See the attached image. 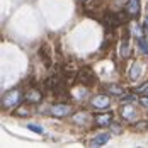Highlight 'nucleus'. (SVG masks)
<instances>
[{
    "mask_svg": "<svg viewBox=\"0 0 148 148\" xmlns=\"http://www.w3.org/2000/svg\"><path fill=\"white\" fill-rule=\"evenodd\" d=\"M136 92H143V94H148V84H145V85H141L140 89L136 90Z\"/></svg>",
    "mask_w": 148,
    "mask_h": 148,
    "instance_id": "f3484780",
    "label": "nucleus"
},
{
    "mask_svg": "<svg viewBox=\"0 0 148 148\" xmlns=\"http://www.w3.org/2000/svg\"><path fill=\"white\" fill-rule=\"evenodd\" d=\"M26 97H24V94L21 92V90H17V89H14V90H9L3 97H2V106H5V107H19V104L22 102Z\"/></svg>",
    "mask_w": 148,
    "mask_h": 148,
    "instance_id": "f257e3e1",
    "label": "nucleus"
},
{
    "mask_svg": "<svg viewBox=\"0 0 148 148\" xmlns=\"http://www.w3.org/2000/svg\"><path fill=\"white\" fill-rule=\"evenodd\" d=\"M26 101H29L31 104H39L41 102V99H43V94L39 92L38 89H29L26 92Z\"/></svg>",
    "mask_w": 148,
    "mask_h": 148,
    "instance_id": "6e6552de",
    "label": "nucleus"
},
{
    "mask_svg": "<svg viewBox=\"0 0 148 148\" xmlns=\"http://www.w3.org/2000/svg\"><path fill=\"white\" fill-rule=\"evenodd\" d=\"M140 102L143 104V106H147V107H148V97H147V95H143V97H140Z\"/></svg>",
    "mask_w": 148,
    "mask_h": 148,
    "instance_id": "6ab92c4d",
    "label": "nucleus"
},
{
    "mask_svg": "<svg viewBox=\"0 0 148 148\" xmlns=\"http://www.w3.org/2000/svg\"><path fill=\"white\" fill-rule=\"evenodd\" d=\"M27 128H29L31 131L38 133V134H41V133H43V128H41V126H38V124H27Z\"/></svg>",
    "mask_w": 148,
    "mask_h": 148,
    "instance_id": "2eb2a0df",
    "label": "nucleus"
},
{
    "mask_svg": "<svg viewBox=\"0 0 148 148\" xmlns=\"http://www.w3.org/2000/svg\"><path fill=\"white\" fill-rule=\"evenodd\" d=\"M119 55H121L123 58H128V56H130V45H128V38H126V39H123L121 48H119Z\"/></svg>",
    "mask_w": 148,
    "mask_h": 148,
    "instance_id": "ddd939ff",
    "label": "nucleus"
},
{
    "mask_svg": "<svg viewBox=\"0 0 148 148\" xmlns=\"http://www.w3.org/2000/svg\"><path fill=\"white\" fill-rule=\"evenodd\" d=\"M147 24H148V15H147Z\"/></svg>",
    "mask_w": 148,
    "mask_h": 148,
    "instance_id": "412c9836",
    "label": "nucleus"
},
{
    "mask_svg": "<svg viewBox=\"0 0 148 148\" xmlns=\"http://www.w3.org/2000/svg\"><path fill=\"white\" fill-rule=\"evenodd\" d=\"M134 97L133 95H121V101H128V102H131Z\"/></svg>",
    "mask_w": 148,
    "mask_h": 148,
    "instance_id": "a211bd4d",
    "label": "nucleus"
},
{
    "mask_svg": "<svg viewBox=\"0 0 148 148\" xmlns=\"http://www.w3.org/2000/svg\"><path fill=\"white\" fill-rule=\"evenodd\" d=\"M140 9H141V0H128V3H126V12L131 15V17L140 14Z\"/></svg>",
    "mask_w": 148,
    "mask_h": 148,
    "instance_id": "0eeeda50",
    "label": "nucleus"
},
{
    "mask_svg": "<svg viewBox=\"0 0 148 148\" xmlns=\"http://www.w3.org/2000/svg\"><path fill=\"white\" fill-rule=\"evenodd\" d=\"M70 112H72V106H68V104H55V106H51V109H49V114L55 116V118L68 116Z\"/></svg>",
    "mask_w": 148,
    "mask_h": 148,
    "instance_id": "7ed1b4c3",
    "label": "nucleus"
},
{
    "mask_svg": "<svg viewBox=\"0 0 148 148\" xmlns=\"http://www.w3.org/2000/svg\"><path fill=\"white\" fill-rule=\"evenodd\" d=\"M111 119H112L111 114H101L95 121H97V124H99V126H109V124H112V121H111Z\"/></svg>",
    "mask_w": 148,
    "mask_h": 148,
    "instance_id": "f8f14e48",
    "label": "nucleus"
},
{
    "mask_svg": "<svg viewBox=\"0 0 148 148\" xmlns=\"http://www.w3.org/2000/svg\"><path fill=\"white\" fill-rule=\"evenodd\" d=\"M130 78L131 80H138L140 78V75H141V63L140 61H134L133 65H131V68H130Z\"/></svg>",
    "mask_w": 148,
    "mask_h": 148,
    "instance_id": "9b49d317",
    "label": "nucleus"
},
{
    "mask_svg": "<svg viewBox=\"0 0 148 148\" xmlns=\"http://www.w3.org/2000/svg\"><path fill=\"white\" fill-rule=\"evenodd\" d=\"M121 116L123 119H128V121H136L138 119V112H136V107L131 106V104H126V106H123L121 107Z\"/></svg>",
    "mask_w": 148,
    "mask_h": 148,
    "instance_id": "39448f33",
    "label": "nucleus"
},
{
    "mask_svg": "<svg viewBox=\"0 0 148 148\" xmlns=\"http://www.w3.org/2000/svg\"><path fill=\"white\" fill-rule=\"evenodd\" d=\"M90 106L95 107V109H107V107L111 106V99H109V95H106V94H99V95L92 97Z\"/></svg>",
    "mask_w": 148,
    "mask_h": 148,
    "instance_id": "20e7f679",
    "label": "nucleus"
},
{
    "mask_svg": "<svg viewBox=\"0 0 148 148\" xmlns=\"http://www.w3.org/2000/svg\"><path fill=\"white\" fill-rule=\"evenodd\" d=\"M148 128V123H136L134 124V130H147Z\"/></svg>",
    "mask_w": 148,
    "mask_h": 148,
    "instance_id": "dca6fc26",
    "label": "nucleus"
},
{
    "mask_svg": "<svg viewBox=\"0 0 148 148\" xmlns=\"http://www.w3.org/2000/svg\"><path fill=\"white\" fill-rule=\"evenodd\" d=\"M89 119H90V114L89 112H77V114H73L72 116V121H73L75 124H80V126H84V124H87L89 123Z\"/></svg>",
    "mask_w": 148,
    "mask_h": 148,
    "instance_id": "9d476101",
    "label": "nucleus"
},
{
    "mask_svg": "<svg viewBox=\"0 0 148 148\" xmlns=\"http://www.w3.org/2000/svg\"><path fill=\"white\" fill-rule=\"evenodd\" d=\"M143 34H145V38H147V41H148V29L143 31Z\"/></svg>",
    "mask_w": 148,
    "mask_h": 148,
    "instance_id": "aec40b11",
    "label": "nucleus"
},
{
    "mask_svg": "<svg viewBox=\"0 0 148 148\" xmlns=\"http://www.w3.org/2000/svg\"><path fill=\"white\" fill-rule=\"evenodd\" d=\"M107 89L111 90V92H112V94H118V95H121V94H123V92H124V90L121 89V87H119V85H109V87H107Z\"/></svg>",
    "mask_w": 148,
    "mask_h": 148,
    "instance_id": "4468645a",
    "label": "nucleus"
},
{
    "mask_svg": "<svg viewBox=\"0 0 148 148\" xmlns=\"http://www.w3.org/2000/svg\"><path fill=\"white\" fill-rule=\"evenodd\" d=\"M77 78H78V82H80L82 85H85V87H92V85L97 82V77H95V73L92 72L90 66L80 68V70L77 72Z\"/></svg>",
    "mask_w": 148,
    "mask_h": 148,
    "instance_id": "f03ea898",
    "label": "nucleus"
},
{
    "mask_svg": "<svg viewBox=\"0 0 148 148\" xmlns=\"http://www.w3.org/2000/svg\"><path fill=\"white\" fill-rule=\"evenodd\" d=\"M109 138H111V134H109V133L95 134V136L90 140V147H102V145H106V143L109 141Z\"/></svg>",
    "mask_w": 148,
    "mask_h": 148,
    "instance_id": "1a4fd4ad",
    "label": "nucleus"
},
{
    "mask_svg": "<svg viewBox=\"0 0 148 148\" xmlns=\"http://www.w3.org/2000/svg\"><path fill=\"white\" fill-rule=\"evenodd\" d=\"M39 58L45 63V66H51L53 65V60H51V51H49V46L43 45L39 48Z\"/></svg>",
    "mask_w": 148,
    "mask_h": 148,
    "instance_id": "423d86ee",
    "label": "nucleus"
}]
</instances>
